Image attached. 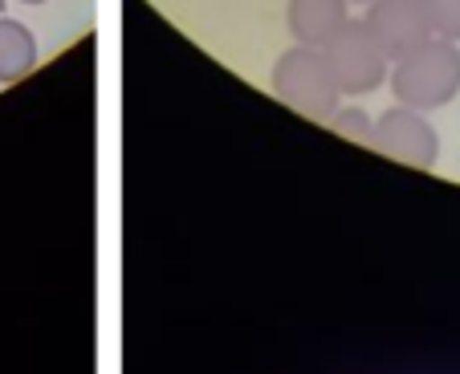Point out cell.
Instances as JSON below:
<instances>
[{
	"mask_svg": "<svg viewBox=\"0 0 460 374\" xmlns=\"http://www.w3.org/2000/svg\"><path fill=\"white\" fill-rule=\"evenodd\" d=\"M371 151L395 159V163L420 167V171H432L436 159H440V135L428 122V110L416 106H387V110L375 118V135H371Z\"/></svg>",
	"mask_w": 460,
	"mask_h": 374,
	"instance_id": "obj_4",
	"label": "cell"
},
{
	"mask_svg": "<svg viewBox=\"0 0 460 374\" xmlns=\"http://www.w3.org/2000/svg\"><path fill=\"white\" fill-rule=\"evenodd\" d=\"M391 94L416 110H440L460 94V41L428 37L411 53L391 61Z\"/></svg>",
	"mask_w": 460,
	"mask_h": 374,
	"instance_id": "obj_1",
	"label": "cell"
},
{
	"mask_svg": "<svg viewBox=\"0 0 460 374\" xmlns=\"http://www.w3.org/2000/svg\"><path fill=\"white\" fill-rule=\"evenodd\" d=\"M17 4H29V9H37V4H49V0H17Z\"/></svg>",
	"mask_w": 460,
	"mask_h": 374,
	"instance_id": "obj_10",
	"label": "cell"
},
{
	"mask_svg": "<svg viewBox=\"0 0 460 374\" xmlns=\"http://www.w3.org/2000/svg\"><path fill=\"white\" fill-rule=\"evenodd\" d=\"M363 21L375 33V41L387 49L391 61L411 53L416 45H424L428 37H436V25L428 17L424 0H371Z\"/></svg>",
	"mask_w": 460,
	"mask_h": 374,
	"instance_id": "obj_5",
	"label": "cell"
},
{
	"mask_svg": "<svg viewBox=\"0 0 460 374\" xmlns=\"http://www.w3.org/2000/svg\"><path fill=\"white\" fill-rule=\"evenodd\" d=\"M270 90L278 94V102H286L289 110L305 114L314 122H331V114L342 106V90L334 82L326 53L314 45H297L286 49L270 70Z\"/></svg>",
	"mask_w": 460,
	"mask_h": 374,
	"instance_id": "obj_2",
	"label": "cell"
},
{
	"mask_svg": "<svg viewBox=\"0 0 460 374\" xmlns=\"http://www.w3.org/2000/svg\"><path fill=\"white\" fill-rule=\"evenodd\" d=\"M424 9L436 25V37L460 41V0H424Z\"/></svg>",
	"mask_w": 460,
	"mask_h": 374,
	"instance_id": "obj_9",
	"label": "cell"
},
{
	"mask_svg": "<svg viewBox=\"0 0 460 374\" xmlns=\"http://www.w3.org/2000/svg\"><path fill=\"white\" fill-rule=\"evenodd\" d=\"M350 4H371V0H350Z\"/></svg>",
	"mask_w": 460,
	"mask_h": 374,
	"instance_id": "obj_11",
	"label": "cell"
},
{
	"mask_svg": "<svg viewBox=\"0 0 460 374\" xmlns=\"http://www.w3.org/2000/svg\"><path fill=\"white\" fill-rule=\"evenodd\" d=\"M37 61H41V49H37L33 29L25 21L0 13V86H13V82L29 78Z\"/></svg>",
	"mask_w": 460,
	"mask_h": 374,
	"instance_id": "obj_7",
	"label": "cell"
},
{
	"mask_svg": "<svg viewBox=\"0 0 460 374\" xmlns=\"http://www.w3.org/2000/svg\"><path fill=\"white\" fill-rule=\"evenodd\" d=\"M334 135H342V139L350 143H363V147H371V135H375V118L363 110V106H339V110L331 114V122H326Z\"/></svg>",
	"mask_w": 460,
	"mask_h": 374,
	"instance_id": "obj_8",
	"label": "cell"
},
{
	"mask_svg": "<svg viewBox=\"0 0 460 374\" xmlns=\"http://www.w3.org/2000/svg\"><path fill=\"white\" fill-rule=\"evenodd\" d=\"M322 53H326V65H331L342 94H355V98L375 94L391 78V57L375 41L367 21H347L331 41L322 45Z\"/></svg>",
	"mask_w": 460,
	"mask_h": 374,
	"instance_id": "obj_3",
	"label": "cell"
},
{
	"mask_svg": "<svg viewBox=\"0 0 460 374\" xmlns=\"http://www.w3.org/2000/svg\"><path fill=\"white\" fill-rule=\"evenodd\" d=\"M347 21L350 0H286V29L297 45L322 49Z\"/></svg>",
	"mask_w": 460,
	"mask_h": 374,
	"instance_id": "obj_6",
	"label": "cell"
},
{
	"mask_svg": "<svg viewBox=\"0 0 460 374\" xmlns=\"http://www.w3.org/2000/svg\"><path fill=\"white\" fill-rule=\"evenodd\" d=\"M0 13H4V0H0Z\"/></svg>",
	"mask_w": 460,
	"mask_h": 374,
	"instance_id": "obj_12",
	"label": "cell"
}]
</instances>
